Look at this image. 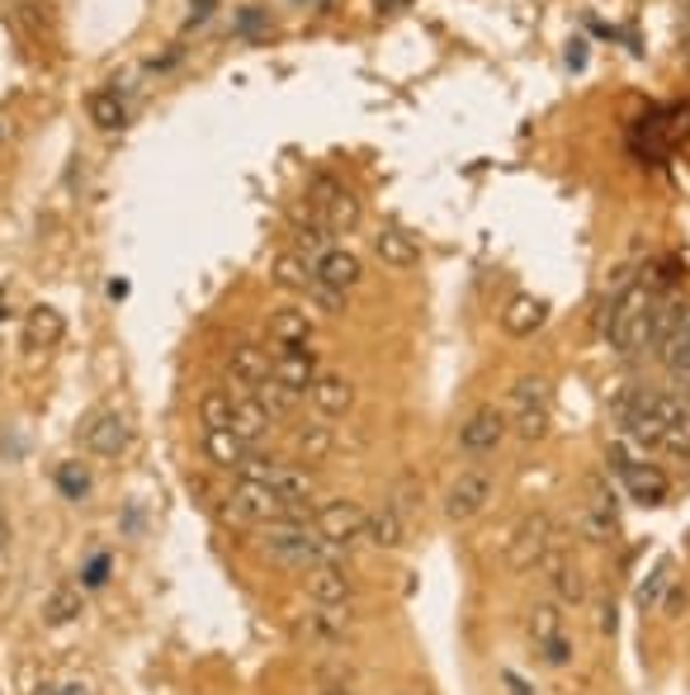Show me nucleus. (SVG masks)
Wrapping results in <instances>:
<instances>
[{
    "label": "nucleus",
    "mask_w": 690,
    "mask_h": 695,
    "mask_svg": "<svg viewBox=\"0 0 690 695\" xmlns=\"http://www.w3.org/2000/svg\"><path fill=\"white\" fill-rule=\"evenodd\" d=\"M227 516L241 525H270L289 516V506H284V496L270 482H237L233 496H227Z\"/></svg>",
    "instance_id": "1"
},
{
    "label": "nucleus",
    "mask_w": 690,
    "mask_h": 695,
    "mask_svg": "<svg viewBox=\"0 0 690 695\" xmlns=\"http://www.w3.org/2000/svg\"><path fill=\"white\" fill-rule=\"evenodd\" d=\"M365 516H369V511L359 506V502H350V496H326V502L312 511V525H318L322 539L350 549L355 539H365Z\"/></svg>",
    "instance_id": "2"
},
{
    "label": "nucleus",
    "mask_w": 690,
    "mask_h": 695,
    "mask_svg": "<svg viewBox=\"0 0 690 695\" xmlns=\"http://www.w3.org/2000/svg\"><path fill=\"white\" fill-rule=\"evenodd\" d=\"M318 350L308 346V340H275V350H270V379L289 383V388L308 393L312 383H318Z\"/></svg>",
    "instance_id": "3"
},
{
    "label": "nucleus",
    "mask_w": 690,
    "mask_h": 695,
    "mask_svg": "<svg viewBox=\"0 0 690 695\" xmlns=\"http://www.w3.org/2000/svg\"><path fill=\"white\" fill-rule=\"evenodd\" d=\"M554 544H558V530H554V520L539 511V516H530L521 530H515L511 549H507V563L515 567V573H525V567H535V563L549 559Z\"/></svg>",
    "instance_id": "4"
},
{
    "label": "nucleus",
    "mask_w": 690,
    "mask_h": 695,
    "mask_svg": "<svg viewBox=\"0 0 690 695\" xmlns=\"http://www.w3.org/2000/svg\"><path fill=\"white\" fill-rule=\"evenodd\" d=\"M497 496V482L487 474H459V482L450 488V496H444V516H450L454 525L464 520H478L487 506H492Z\"/></svg>",
    "instance_id": "5"
},
{
    "label": "nucleus",
    "mask_w": 690,
    "mask_h": 695,
    "mask_svg": "<svg viewBox=\"0 0 690 695\" xmlns=\"http://www.w3.org/2000/svg\"><path fill=\"white\" fill-rule=\"evenodd\" d=\"M507 431H511L507 411H501V407H478L464 426H459V450H464V454H492L501 440H507Z\"/></svg>",
    "instance_id": "6"
},
{
    "label": "nucleus",
    "mask_w": 690,
    "mask_h": 695,
    "mask_svg": "<svg viewBox=\"0 0 690 695\" xmlns=\"http://www.w3.org/2000/svg\"><path fill=\"white\" fill-rule=\"evenodd\" d=\"M686 317V303L681 298H653V308H649V317H643V350L653 355H663V346L671 336H677V326Z\"/></svg>",
    "instance_id": "7"
},
{
    "label": "nucleus",
    "mask_w": 690,
    "mask_h": 695,
    "mask_svg": "<svg viewBox=\"0 0 690 695\" xmlns=\"http://www.w3.org/2000/svg\"><path fill=\"white\" fill-rule=\"evenodd\" d=\"M128 440H133V431H128V421L119 411H99V417L85 426V450L99 454V459H119L128 450Z\"/></svg>",
    "instance_id": "8"
},
{
    "label": "nucleus",
    "mask_w": 690,
    "mask_h": 695,
    "mask_svg": "<svg viewBox=\"0 0 690 695\" xmlns=\"http://www.w3.org/2000/svg\"><path fill=\"white\" fill-rule=\"evenodd\" d=\"M227 374H233L237 388H261L270 379V350L255 346V340H237V346L227 350Z\"/></svg>",
    "instance_id": "9"
},
{
    "label": "nucleus",
    "mask_w": 690,
    "mask_h": 695,
    "mask_svg": "<svg viewBox=\"0 0 690 695\" xmlns=\"http://www.w3.org/2000/svg\"><path fill=\"white\" fill-rule=\"evenodd\" d=\"M308 596L318 606H350L355 601V577L345 573V563L312 567V573H308Z\"/></svg>",
    "instance_id": "10"
},
{
    "label": "nucleus",
    "mask_w": 690,
    "mask_h": 695,
    "mask_svg": "<svg viewBox=\"0 0 690 695\" xmlns=\"http://www.w3.org/2000/svg\"><path fill=\"white\" fill-rule=\"evenodd\" d=\"M365 539L373 549H383V553H393L407 544V520H402V511L393 502H383L379 511H369L365 516Z\"/></svg>",
    "instance_id": "11"
},
{
    "label": "nucleus",
    "mask_w": 690,
    "mask_h": 695,
    "mask_svg": "<svg viewBox=\"0 0 690 695\" xmlns=\"http://www.w3.org/2000/svg\"><path fill=\"white\" fill-rule=\"evenodd\" d=\"M373 255H379L388 269H412L421 261V241H416L407 227H383V232L373 237Z\"/></svg>",
    "instance_id": "12"
},
{
    "label": "nucleus",
    "mask_w": 690,
    "mask_h": 695,
    "mask_svg": "<svg viewBox=\"0 0 690 695\" xmlns=\"http://www.w3.org/2000/svg\"><path fill=\"white\" fill-rule=\"evenodd\" d=\"M312 407H318V417H345V411L355 407V383L345 374H318V383H312Z\"/></svg>",
    "instance_id": "13"
},
{
    "label": "nucleus",
    "mask_w": 690,
    "mask_h": 695,
    "mask_svg": "<svg viewBox=\"0 0 690 695\" xmlns=\"http://www.w3.org/2000/svg\"><path fill=\"white\" fill-rule=\"evenodd\" d=\"M615 459H620V474H624V482H629V492L639 496L643 506H663L667 502V478L657 474V468H649V464H629L620 450H615Z\"/></svg>",
    "instance_id": "14"
},
{
    "label": "nucleus",
    "mask_w": 690,
    "mask_h": 695,
    "mask_svg": "<svg viewBox=\"0 0 690 695\" xmlns=\"http://www.w3.org/2000/svg\"><path fill=\"white\" fill-rule=\"evenodd\" d=\"M233 397H237V403H233V431L247 440V445H255V440L275 426V417L265 411V403L255 397V388L251 393H233Z\"/></svg>",
    "instance_id": "15"
},
{
    "label": "nucleus",
    "mask_w": 690,
    "mask_h": 695,
    "mask_svg": "<svg viewBox=\"0 0 690 695\" xmlns=\"http://www.w3.org/2000/svg\"><path fill=\"white\" fill-rule=\"evenodd\" d=\"M544 317H549V303H544V298L515 293L511 303H507V312H501V326H507L511 336H535L539 326H544Z\"/></svg>",
    "instance_id": "16"
},
{
    "label": "nucleus",
    "mask_w": 690,
    "mask_h": 695,
    "mask_svg": "<svg viewBox=\"0 0 690 695\" xmlns=\"http://www.w3.org/2000/svg\"><path fill=\"white\" fill-rule=\"evenodd\" d=\"M312 269H318V279H322V284H332V289H341V293H350L355 284H359V275H365L359 255H355V251H336V247L326 251Z\"/></svg>",
    "instance_id": "17"
},
{
    "label": "nucleus",
    "mask_w": 690,
    "mask_h": 695,
    "mask_svg": "<svg viewBox=\"0 0 690 695\" xmlns=\"http://www.w3.org/2000/svg\"><path fill=\"white\" fill-rule=\"evenodd\" d=\"M544 563H549V591H554V601L558 606H582L586 601V591H592V587H586V573H582V567L578 563H563V559H544Z\"/></svg>",
    "instance_id": "18"
},
{
    "label": "nucleus",
    "mask_w": 690,
    "mask_h": 695,
    "mask_svg": "<svg viewBox=\"0 0 690 695\" xmlns=\"http://www.w3.org/2000/svg\"><path fill=\"white\" fill-rule=\"evenodd\" d=\"M294 450H298V459H304V464H322L326 454L336 450V431L326 426V417H318V421H308V426H298V431H294Z\"/></svg>",
    "instance_id": "19"
},
{
    "label": "nucleus",
    "mask_w": 690,
    "mask_h": 695,
    "mask_svg": "<svg viewBox=\"0 0 690 695\" xmlns=\"http://www.w3.org/2000/svg\"><path fill=\"white\" fill-rule=\"evenodd\" d=\"M247 440H241L237 431H204V459L213 468H237L241 459H247Z\"/></svg>",
    "instance_id": "20"
},
{
    "label": "nucleus",
    "mask_w": 690,
    "mask_h": 695,
    "mask_svg": "<svg viewBox=\"0 0 690 695\" xmlns=\"http://www.w3.org/2000/svg\"><path fill=\"white\" fill-rule=\"evenodd\" d=\"M62 332H67V322H62V312L57 308H34L28 312V326H24V340H28V350H48V346H57L62 340Z\"/></svg>",
    "instance_id": "21"
},
{
    "label": "nucleus",
    "mask_w": 690,
    "mask_h": 695,
    "mask_svg": "<svg viewBox=\"0 0 690 695\" xmlns=\"http://www.w3.org/2000/svg\"><path fill=\"white\" fill-rule=\"evenodd\" d=\"M332 237H336V232L326 227V218H308V223L294 227V251L312 265V261H322V255L332 251Z\"/></svg>",
    "instance_id": "22"
},
{
    "label": "nucleus",
    "mask_w": 690,
    "mask_h": 695,
    "mask_svg": "<svg viewBox=\"0 0 690 695\" xmlns=\"http://www.w3.org/2000/svg\"><path fill=\"white\" fill-rule=\"evenodd\" d=\"M657 364H667V374L671 379H690V308H686V317H681V326H677V336L663 346V355H657Z\"/></svg>",
    "instance_id": "23"
},
{
    "label": "nucleus",
    "mask_w": 690,
    "mask_h": 695,
    "mask_svg": "<svg viewBox=\"0 0 690 695\" xmlns=\"http://www.w3.org/2000/svg\"><path fill=\"white\" fill-rule=\"evenodd\" d=\"M233 403L237 397L227 388H209L199 397V421H204V431H233Z\"/></svg>",
    "instance_id": "24"
},
{
    "label": "nucleus",
    "mask_w": 690,
    "mask_h": 695,
    "mask_svg": "<svg viewBox=\"0 0 690 695\" xmlns=\"http://www.w3.org/2000/svg\"><path fill=\"white\" fill-rule=\"evenodd\" d=\"M312 279H318V269H312L298 251L275 255V284H284V289H294V293H308Z\"/></svg>",
    "instance_id": "25"
},
{
    "label": "nucleus",
    "mask_w": 690,
    "mask_h": 695,
    "mask_svg": "<svg viewBox=\"0 0 690 695\" xmlns=\"http://www.w3.org/2000/svg\"><path fill=\"white\" fill-rule=\"evenodd\" d=\"M255 397H261L265 411H270L275 421H279V417H289V411H298V403H304V393L289 388V383H279V379H265L261 388H255Z\"/></svg>",
    "instance_id": "26"
},
{
    "label": "nucleus",
    "mask_w": 690,
    "mask_h": 695,
    "mask_svg": "<svg viewBox=\"0 0 690 695\" xmlns=\"http://www.w3.org/2000/svg\"><path fill=\"white\" fill-rule=\"evenodd\" d=\"M270 336H275V340H312V312L279 308L275 322H270Z\"/></svg>",
    "instance_id": "27"
},
{
    "label": "nucleus",
    "mask_w": 690,
    "mask_h": 695,
    "mask_svg": "<svg viewBox=\"0 0 690 695\" xmlns=\"http://www.w3.org/2000/svg\"><path fill=\"white\" fill-rule=\"evenodd\" d=\"M91 119H95V128H105V133L123 128V99H119V91H95L91 95Z\"/></svg>",
    "instance_id": "28"
},
{
    "label": "nucleus",
    "mask_w": 690,
    "mask_h": 695,
    "mask_svg": "<svg viewBox=\"0 0 690 695\" xmlns=\"http://www.w3.org/2000/svg\"><path fill=\"white\" fill-rule=\"evenodd\" d=\"M279 459L275 454H261V450H247V459L237 464V474H241V482H270L275 488V478H279Z\"/></svg>",
    "instance_id": "29"
},
{
    "label": "nucleus",
    "mask_w": 690,
    "mask_h": 695,
    "mask_svg": "<svg viewBox=\"0 0 690 695\" xmlns=\"http://www.w3.org/2000/svg\"><path fill=\"white\" fill-rule=\"evenodd\" d=\"M81 615V591H71V587H57L48 601H43V620L48 624H71Z\"/></svg>",
    "instance_id": "30"
},
{
    "label": "nucleus",
    "mask_w": 690,
    "mask_h": 695,
    "mask_svg": "<svg viewBox=\"0 0 690 695\" xmlns=\"http://www.w3.org/2000/svg\"><path fill=\"white\" fill-rule=\"evenodd\" d=\"M525 624H530V638H535V644H544V638H554V634H563V615H558V601L535 606Z\"/></svg>",
    "instance_id": "31"
},
{
    "label": "nucleus",
    "mask_w": 690,
    "mask_h": 695,
    "mask_svg": "<svg viewBox=\"0 0 690 695\" xmlns=\"http://www.w3.org/2000/svg\"><path fill=\"white\" fill-rule=\"evenodd\" d=\"M578 525H582L586 544H606V539L615 535V516H606V511H596V506H586L578 516Z\"/></svg>",
    "instance_id": "32"
},
{
    "label": "nucleus",
    "mask_w": 690,
    "mask_h": 695,
    "mask_svg": "<svg viewBox=\"0 0 690 695\" xmlns=\"http://www.w3.org/2000/svg\"><path fill=\"white\" fill-rule=\"evenodd\" d=\"M511 397H515V411H525V407H549V379H521Z\"/></svg>",
    "instance_id": "33"
},
{
    "label": "nucleus",
    "mask_w": 690,
    "mask_h": 695,
    "mask_svg": "<svg viewBox=\"0 0 690 695\" xmlns=\"http://www.w3.org/2000/svg\"><path fill=\"white\" fill-rule=\"evenodd\" d=\"M515 431H521L525 440H539L544 431H549V407H525L521 417H515Z\"/></svg>",
    "instance_id": "34"
},
{
    "label": "nucleus",
    "mask_w": 690,
    "mask_h": 695,
    "mask_svg": "<svg viewBox=\"0 0 690 695\" xmlns=\"http://www.w3.org/2000/svg\"><path fill=\"white\" fill-rule=\"evenodd\" d=\"M308 303L318 308V312H341V308H345V293H341V289H332V284H322V279H312Z\"/></svg>",
    "instance_id": "35"
},
{
    "label": "nucleus",
    "mask_w": 690,
    "mask_h": 695,
    "mask_svg": "<svg viewBox=\"0 0 690 695\" xmlns=\"http://www.w3.org/2000/svg\"><path fill=\"white\" fill-rule=\"evenodd\" d=\"M667 582H671V563H663V567L653 573V582H643V587H639V606H643V610L657 606V591H663Z\"/></svg>",
    "instance_id": "36"
},
{
    "label": "nucleus",
    "mask_w": 690,
    "mask_h": 695,
    "mask_svg": "<svg viewBox=\"0 0 690 695\" xmlns=\"http://www.w3.org/2000/svg\"><path fill=\"white\" fill-rule=\"evenodd\" d=\"M544 662H549V667H568L572 662V644H568V638L563 634H554V638H544Z\"/></svg>",
    "instance_id": "37"
},
{
    "label": "nucleus",
    "mask_w": 690,
    "mask_h": 695,
    "mask_svg": "<svg viewBox=\"0 0 690 695\" xmlns=\"http://www.w3.org/2000/svg\"><path fill=\"white\" fill-rule=\"evenodd\" d=\"M57 482H62L67 496H85V492H91V478L76 474V468H62V478H57Z\"/></svg>",
    "instance_id": "38"
},
{
    "label": "nucleus",
    "mask_w": 690,
    "mask_h": 695,
    "mask_svg": "<svg viewBox=\"0 0 690 695\" xmlns=\"http://www.w3.org/2000/svg\"><path fill=\"white\" fill-rule=\"evenodd\" d=\"M600 634H615V606H600Z\"/></svg>",
    "instance_id": "39"
},
{
    "label": "nucleus",
    "mask_w": 690,
    "mask_h": 695,
    "mask_svg": "<svg viewBox=\"0 0 690 695\" xmlns=\"http://www.w3.org/2000/svg\"><path fill=\"white\" fill-rule=\"evenodd\" d=\"M507 686H511L515 695H530V686H525V681H521V676H515V672H507Z\"/></svg>",
    "instance_id": "40"
},
{
    "label": "nucleus",
    "mask_w": 690,
    "mask_h": 695,
    "mask_svg": "<svg viewBox=\"0 0 690 695\" xmlns=\"http://www.w3.org/2000/svg\"><path fill=\"white\" fill-rule=\"evenodd\" d=\"M322 695H355L350 686H322Z\"/></svg>",
    "instance_id": "41"
},
{
    "label": "nucleus",
    "mask_w": 690,
    "mask_h": 695,
    "mask_svg": "<svg viewBox=\"0 0 690 695\" xmlns=\"http://www.w3.org/2000/svg\"><path fill=\"white\" fill-rule=\"evenodd\" d=\"M62 695H85V686H67V691H62Z\"/></svg>",
    "instance_id": "42"
},
{
    "label": "nucleus",
    "mask_w": 690,
    "mask_h": 695,
    "mask_svg": "<svg viewBox=\"0 0 690 695\" xmlns=\"http://www.w3.org/2000/svg\"><path fill=\"white\" fill-rule=\"evenodd\" d=\"M379 5H402V0H379Z\"/></svg>",
    "instance_id": "43"
},
{
    "label": "nucleus",
    "mask_w": 690,
    "mask_h": 695,
    "mask_svg": "<svg viewBox=\"0 0 690 695\" xmlns=\"http://www.w3.org/2000/svg\"><path fill=\"white\" fill-rule=\"evenodd\" d=\"M681 57H686V67H690V43H686V52H681Z\"/></svg>",
    "instance_id": "44"
}]
</instances>
